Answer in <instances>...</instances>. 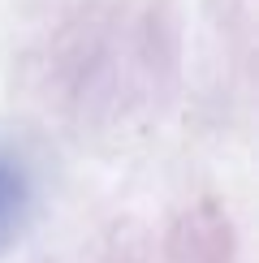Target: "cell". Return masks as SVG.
<instances>
[{"label":"cell","instance_id":"6da1fadb","mask_svg":"<svg viewBox=\"0 0 259 263\" xmlns=\"http://www.w3.org/2000/svg\"><path fill=\"white\" fill-rule=\"evenodd\" d=\"M26 203H30V194H26L22 173L9 160H0V250L17 237L22 216H26Z\"/></svg>","mask_w":259,"mask_h":263}]
</instances>
